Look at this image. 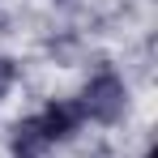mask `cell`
I'll use <instances>...</instances> for the list:
<instances>
[{
	"label": "cell",
	"instance_id": "obj_1",
	"mask_svg": "<svg viewBox=\"0 0 158 158\" xmlns=\"http://www.w3.org/2000/svg\"><path fill=\"white\" fill-rule=\"evenodd\" d=\"M124 107H128V90H124V81L115 77L111 69L94 73V77L85 81V90L77 94L81 120H94V124H115L124 115Z\"/></svg>",
	"mask_w": 158,
	"mask_h": 158
},
{
	"label": "cell",
	"instance_id": "obj_2",
	"mask_svg": "<svg viewBox=\"0 0 158 158\" xmlns=\"http://www.w3.org/2000/svg\"><path fill=\"white\" fill-rule=\"evenodd\" d=\"M34 120H39V128H43V137H47L52 145H56V141H69V137L81 128V111H77V103H60V98H52V103L43 107Z\"/></svg>",
	"mask_w": 158,
	"mask_h": 158
},
{
	"label": "cell",
	"instance_id": "obj_4",
	"mask_svg": "<svg viewBox=\"0 0 158 158\" xmlns=\"http://www.w3.org/2000/svg\"><path fill=\"white\" fill-rule=\"evenodd\" d=\"M13 81H17V64H13L9 56H0V103H4V94L13 90Z\"/></svg>",
	"mask_w": 158,
	"mask_h": 158
},
{
	"label": "cell",
	"instance_id": "obj_3",
	"mask_svg": "<svg viewBox=\"0 0 158 158\" xmlns=\"http://www.w3.org/2000/svg\"><path fill=\"white\" fill-rule=\"evenodd\" d=\"M47 150H52V141L43 137V128H39L34 115H26V120L13 124V132H9V154L13 158H43Z\"/></svg>",
	"mask_w": 158,
	"mask_h": 158
},
{
	"label": "cell",
	"instance_id": "obj_5",
	"mask_svg": "<svg viewBox=\"0 0 158 158\" xmlns=\"http://www.w3.org/2000/svg\"><path fill=\"white\" fill-rule=\"evenodd\" d=\"M145 158H154V154H145Z\"/></svg>",
	"mask_w": 158,
	"mask_h": 158
}]
</instances>
